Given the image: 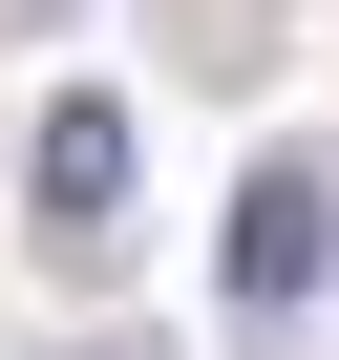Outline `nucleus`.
I'll list each match as a JSON object with an SVG mask.
<instances>
[{"label": "nucleus", "instance_id": "f257e3e1", "mask_svg": "<svg viewBox=\"0 0 339 360\" xmlns=\"http://www.w3.org/2000/svg\"><path fill=\"white\" fill-rule=\"evenodd\" d=\"M127 169H148L127 85H64V106L22 127V191H43V233H64V255H106V233H127Z\"/></svg>", "mask_w": 339, "mask_h": 360}, {"label": "nucleus", "instance_id": "f03ea898", "mask_svg": "<svg viewBox=\"0 0 339 360\" xmlns=\"http://www.w3.org/2000/svg\"><path fill=\"white\" fill-rule=\"evenodd\" d=\"M339 276V169L318 148H255V191H234V318H297Z\"/></svg>", "mask_w": 339, "mask_h": 360}]
</instances>
